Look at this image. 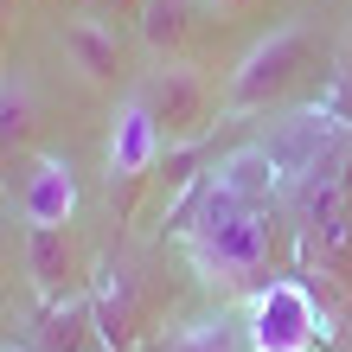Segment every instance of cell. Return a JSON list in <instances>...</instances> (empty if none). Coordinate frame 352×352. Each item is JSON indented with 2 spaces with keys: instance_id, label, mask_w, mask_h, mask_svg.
<instances>
[{
  "instance_id": "obj_1",
  "label": "cell",
  "mask_w": 352,
  "mask_h": 352,
  "mask_svg": "<svg viewBox=\"0 0 352 352\" xmlns=\"http://www.w3.org/2000/svg\"><path fill=\"white\" fill-rule=\"evenodd\" d=\"M276 186H282L276 154L237 148L167 212L173 237L186 243V263L199 269L205 288L250 301L288 276V263L301 256V231L288 205H276Z\"/></svg>"
},
{
  "instance_id": "obj_2",
  "label": "cell",
  "mask_w": 352,
  "mask_h": 352,
  "mask_svg": "<svg viewBox=\"0 0 352 352\" xmlns=\"http://www.w3.org/2000/svg\"><path fill=\"white\" fill-rule=\"evenodd\" d=\"M314 58H320V38H314V26H301V19H288V26L263 32L256 45L237 58L231 84H224V116H256V109L288 102V96L307 84Z\"/></svg>"
},
{
  "instance_id": "obj_3",
  "label": "cell",
  "mask_w": 352,
  "mask_h": 352,
  "mask_svg": "<svg viewBox=\"0 0 352 352\" xmlns=\"http://www.w3.org/2000/svg\"><path fill=\"white\" fill-rule=\"evenodd\" d=\"M129 96L154 116V129H160L167 148L212 135V116H218L212 77H205L199 65H186V58H154V71H141V84Z\"/></svg>"
},
{
  "instance_id": "obj_4",
  "label": "cell",
  "mask_w": 352,
  "mask_h": 352,
  "mask_svg": "<svg viewBox=\"0 0 352 352\" xmlns=\"http://www.w3.org/2000/svg\"><path fill=\"white\" fill-rule=\"evenodd\" d=\"M243 346L250 352H314L320 346V301L307 295V282L282 276L243 307Z\"/></svg>"
},
{
  "instance_id": "obj_5",
  "label": "cell",
  "mask_w": 352,
  "mask_h": 352,
  "mask_svg": "<svg viewBox=\"0 0 352 352\" xmlns=\"http://www.w3.org/2000/svg\"><path fill=\"white\" fill-rule=\"evenodd\" d=\"M160 154H167V141H160L154 116L141 109L135 96H122L116 129H109V199H116V212H129V205H135V192L154 179Z\"/></svg>"
},
{
  "instance_id": "obj_6",
  "label": "cell",
  "mask_w": 352,
  "mask_h": 352,
  "mask_svg": "<svg viewBox=\"0 0 352 352\" xmlns=\"http://www.w3.org/2000/svg\"><path fill=\"white\" fill-rule=\"evenodd\" d=\"M90 301H96V327H102V346L109 352H129L148 327V295H141V276L122 256H102L96 276H90Z\"/></svg>"
},
{
  "instance_id": "obj_7",
  "label": "cell",
  "mask_w": 352,
  "mask_h": 352,
  "mask_svg": "<svg viewBox=\"0 0 352 352\" xmlns=\"http://www.w3.org/2000/svg\"><path fill=\"white\" fill-rule=\"evenodd\" d=\"M19 352H109L102 327H96L90 288L71 295V301H38L26 314V327H19Z\"/></svg>"
},
{
  "instance_id": "obj_8",
  "label": "cell",
  "mask_w": 352,
  "mask_h": 352,
  "mask_svg": "<svg viewBox=\"0 0 352 352\" xmlns=\"http://www.w3.org/2000/svg\"><path fill=\"white\" fill-rule=\"evenodd\" d=\"M71 212H77V173H71V160L38 154L26 167V179H19V218L45 224V231H65Z\"/></svg>"
},
{
  "instance_id": "obj_9",
  "label": "cell",
  "mask_w": 352,
  "mask_h": 352,
  "mask_svg": "<svg viewBox=\"0 0 352 352\" xmlns=\"http://www.w3.org/2000/svg\"><path fill=\"white\" fill-rule=\"evenodd\" d=\"M26 276H32V288H38V301H71V295H84V282H77V243H71V231L26 224Z\"/></svg>"
},
{
  "instance_id": "obj_10",
  "label": "cell",
  "mask_w": 352,
  "mask_h": 352,
  "mask_svg": "<svg viewBox=\"0 0 352 352\" xmlns=\"http://www.w3.org/2000/svg\"><path fill=\"white\" fill-rule=\"evenodd\" d=\"M65 58L90 77V84H116V77H122V45H116V32L102 26L96 13L65 19Z\"/></svg>"
},
{
  "instance_id": "obj_11",
  "label": "cell",
  "mask_w": 352,
  "mask_h": 352,
  "mask_svg": "<svg viewBox=\"0 0 352 352\" xmlns=\"http://www.w3.org/2000/svg\"><path fill=\"white\" fill-rule=\"evenodd\" d=\"M199 7L205 0H141V45L154 58H179L199 32Z\"/></svg>"
},
{
  "instance_id": "obj_12",
  "label": "cell",
  "mask_w": 352,
  "mask_h": 352,
  "mask_svg": "<svg viewBox=\"0 0 352 352\" xmlns=\"http://www.w3.org/2000/svg\"><path fill=\"white\" fill-rule=\"evenodd\" d=\"M38 129V96L26 71H0V160H13Z\"/></svg>"
},
{
  "instance_id": "obj_13",
  "label": "cell",
  "mask_w": 352,
  "mask_h": 352,
  "mask_svg": "<svg viewBox=\"0 0 352 352\" xmlns=\"http://www.w3.org/2000/svg\"><path fill=\"white\" fill-rule=\"evenodd\" d=\"M212 154H218V135H199V141H179V148L160 154V167H154V186L167 192V205H179L192 186L212 173Z\"/></svg>"
},
{
  "instance_id": "obj_14",
  "label": "cell",
  "mask_w": 352,
  "mask_h": 352,
  "mask_svg": "<svg viewBox=\"0 0 352 352\" xmlns=\"http://www.w3.org/2000/svg\"><path fill=\"white\" fill-rule=\"evenodd\" d=\"M314 116L320 122H333V129H352V65H340L333 77H327V90L314 102Z\"/></svg>"
},
{
  "instance_id": "obj_15",
  "label": "cell",
  "mask_w": 352,
  "mask_h": 352,
  "mask_svg": "<svg viewBox=\"0 0 352 352\" xmlns=\"http://www.w3.org/2000/svg\"><path fill=\"white\" fill-rule=\"evenodd\" d=\"M167 352H237V340H231V327H218V320H199V327H186V333H179Z\"/></svg>"
},
{
  "instance_id": "obj_16",
  "label": "cell",
  "mask_w": 352,
  "mask_h": 352,
  "mask_svg": "<svg viewBox=\"0 0 352 352\" xmlns=\"http://www.w3.org/2000/svg\"><path fill=\"white\" fill-rule=\"evenodd\" d=\"M7 250H13V218L0 212V263H7Z\"/></svg>"
},
{
  "instance_id": "obj_17",
  "label": "cell",
  "mask_w": 352,
  "mask_h": 352,
  "mask_svg": "<svg viewBox=\"0 0 352 352\" xmlns=\"http://www.w3.org/2000/svg\"><path fill=\"white\" fill-rule=\"evenodd\" d=\"M13 32V0H0V38Z\"/></svg>"
},
{
  "instance_id": "obj_18",
  "label": "cell",
  "mask_w": 352,
  "mask_h": 352,
  "mask_svg": "<svg viewBox=\"0 0 352 352\" xmlns=\"http://www.w3.org/2000/svg\"><path fill=\"white\" fill-rule=\"evenodd\" d=\"M205 7H218V13H237V7H250V0H205Z\"/></svg>"
},
{
  "instance_id": "obj_19",
  "label": "cell",
  "mask_w": 352,
  "mask_h": 352,
  "mask_svg": "<svg viewBox=\"0 0 352 352\" xmlns=\"http://www.w3.org/2000/svg\"><path fill=\"white\" fill-rule=\"evenodd\" d=\"M96 7H116V13H129V7H135V13H141V0H96Z\"/></svg>"
},
{
  "instance_id": "obj_20",
  "label": "cell",
  "mask_w": 352,
  "mask_h": 352,
  "mask_svg": "<svg viewBox=\"0 0 352 352\" xmlns=\"http://www.w3.org/2000/svg\"><path fill=\"white\" fill-rule=\"evenodd\" d=\"M7 352H19V346H7Z\"/></svg>"
}]
</instances>
